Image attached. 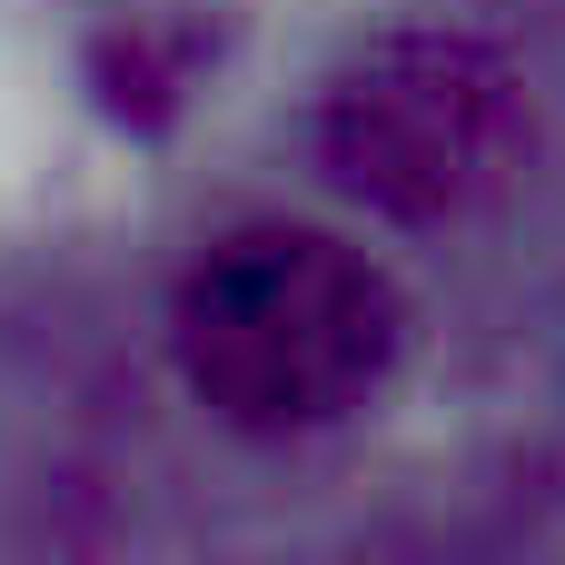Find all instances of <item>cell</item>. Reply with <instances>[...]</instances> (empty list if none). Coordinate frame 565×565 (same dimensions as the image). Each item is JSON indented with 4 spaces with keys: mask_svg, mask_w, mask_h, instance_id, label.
Here are the masks:
<instances>
[{
    "mask_svg": "<svg viewBox=\"0 0 565 565\" xmlns=\"http://www.w3.org/2000/svg\"><path fill=\"white\" fill-rule=\"evenodd\" d=\"M526 159V89L487 40L407 30L377 40L328 99V169L387 218H467Z\"/></svg>",
    "mask_w": 565,
    "mask_h": 565,
    "instance_id": "obj_2",
    "label": "cell"
},
{
    "mask_svg": "<svg viewBox=\"0 0 565 565\" xmlns=\"http://www.w3.org/2000/svg\"><path fill=\"white\" fill-rule=\"evenodd\" d=\"M179 358L228 427L298 437L367 407L397 358V288L318 228H238L179 288Z\"/></svg>",
    "mask_w": 565,
    "mask_h": 565,
    "instance_id": "obj_1",
    "label": "cell"
}]
</instances>
